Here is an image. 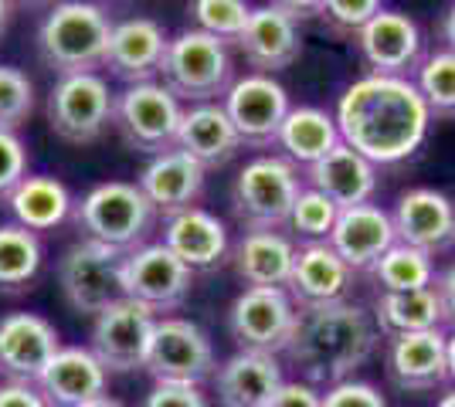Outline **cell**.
I'll list each match as a JSON object with an SVG mask.
<instances>
[{"label":"cell","mask_w":455,"mask_h":407,"mask_svg":"<svg viewBox=\"0 0 455 407\" xmlns=\"http://www.w3.org/2000/svg\"><path fill=\"white\" fill-rule=\"evenodd\" d=\"M340 143L357 150L374 167H398L428 139L432 113L411 78L363 75L343 89L337 102Z\"/></svg>","instance_id":"obj_1"},{"label":"cell","mask_w":455,"mask_h":407,"mask_svg":"<svg viewBox=\"0 0 455 407\" xmlns=\"http://www.w3.org/2000/svg\"><path fill=\"white\" fill-rule=\"evenodd\" d=\"M378 323L357 302H330L296 312V326L285 343V360L306 377V384H343L374 356Z\"/></svg>","instance_id":"obj_2"},{"label":"cell","mask_w":455,"mask_h":407,"mask_svg":"<svg viewBox=\"0 0 455 407\" xmlns=\"http://www.w3.org/2000/svg\"><path fill=\"white\" fill-rule=\"evenodd\" d=\"M113 35V18L99 4L68 0L52 7L38 27V51L61 75H95L102 68Z\"/></svg>","instance_id":"obj_3"},{"label":"cell","mask_w":455,"mask_h":407,"mask_svg":"<svg viewBox=\"0 0 455 407\" xmlns=\"http://www.w3.org/2000/svg\"><path fill=\"white\" fill-rule=\"evenodd\" d=\"M160 85L177 102L184 98L190 106H204L225 96L231 89V55L228 44L211 38L197 27H188L167 41V51L160 61Z\"/></svg>","instance_id":"obj_4"},{"label":"cell","mask_w":455,"mask_h":407,"mask_svg":"<svg viewBox=\"0 0 455 407\" xmlns=\"http://www.w3.org/2000/svg\"><path fill=\"white\" fill-rule=\"evenodd\" d=\"M153 204L147 194L126 184V180H109L99 184L76 204V224L99 245H109L116 252L130 254L143 248V238L153 228Z\"/></svg>","instance_id":"obj_5"},{"label":"cell","mask_w":455,"mask_h":407,"mask_svg":"<svg viewBox=\"0 0 455 407\" xmlns=\"http://www.w3.org/2000/svg\"><path fill=\"white\" fill-rule=\"evenodd\" d=\"M303 191L299 167L285 156H255L242 167L231 187L235 217L248 231H279Z\"/></svg>","instance_id":"obj_6"},{"label":"cell","mask_w":455,"mask_h":407,"mask_svg":"<svg viewBox=\"0 0 455 407\" xmlns=\"http://www.w3.org/2000/svg\"><path fill=\"white\" fill-rule=\"evenodd\" d=\"M123 252L99 245L92 238L76 241L58 262V286L68 306L95 319L106 306L123 299Z\"/></svg>","instance_id":"obj_7"},{"label":"cell","mask_w":455,"mask_h":407,"mask_svg":"<svg viewBox=\"0 0 455 407\" xmlns=\"http://www.w3.org/2000/svg\"><path fill=\"white\" fill-rule=\"evenodd\" d=\"M180 119H184L180 102L160 82L130 85L123 96L116 98V129L140 153L160 156L177 150Z\"/></svg>","instance_id":"obj_8"},{"label":"cell","mask_w":455,"mask_h":407,"mask_svg":"<svg viewBox=\"0 0 455 407\" xmlns=\"http://www.w3.org/2000/svg\"><path fill=\"white\" fill-rule=\"evenodd\" d=\"M116 116V96L102 75H61L48 92V126L65 143H92Z\"/></svg>","instance_id":"obj_9"},{"label":"cell","mask_w":455,"mask_h":407,"mask_svg":"<svg viewBox=\"0 0 455 407\" xmlns=\"http://www.w3.org/2000/svg\"><path fill=\"white\" fill-rule=\"evenodd\" d=\"M143 370L150 373L156 384H194L214 377V347L211 336L190 319H156L147 349Z\"/></svg>","instance_id":"obj_10"},{"label":"cell","mask_w":455,"mask_h":407,"mask_svg":"<svg viewBox=\"0 0 455 407\" xmlns=\"http://www.w3.org/2000/svg\"><path fill=\"white\" fill-rule=\"evenodd\" d=\"M153 326H156V312L126 299V295L116 299L113 306H106L92 323L95 360L106 367V373L143 370Z\"/></svg>","instance_id":"obj_11"},{"label":"cell","mask_w":455,"mask_h":407,"mask_svg":"<svg viewBox=\"0 0 455 407\" xmlns=\"http://www.w3.org/2000/svg\"><path fill=\"white\" fill-rule=\"evenodd\" d=\"M194 271L164 241L143 245L123 258V295L150 312H171L190 295Z\"/></svg>","instance_id":"obj_12"},{"label":"cell","mask_w":455,"mask_h":407,"mask_svg":"<svg viewBox=\"0 0 455 407\" xmlns=\"http://www.w3.org/2000/svg\"><path fill=\"white\" fill-rule=\"evenodd\" d=\"M296 302L285 289H245L228 312V326L235 343L248 353H283L292 326H296Z\"/></svg>","instance_id":"obj_13"},{"label":"cell","mask_w":455,"mask_h":407,"mask_svg":"<svg viewBox=\"0 0 455 407\" xmlns=\"http://www.w3.org/2000/svg\"><path fill=\"white\" fill-rule=\"evenodd\" d=\"M225 113L242 139V146H272L279 139L285 116H289V92L272 75L235 78L225 92Z\"/></svg>","instance_id":"obj_14"},{"label":"cell","mask_w":455,"mask_h":407,"mask_svg":"<svg viewBox=\"0 0 455 407\" xmlns=\"http://www.w3.org/2000/svg\"><path fill=\"white\" fill-rule=\"evenodd\" d=\"M58 349V330L38 312H11L0 319V373L7 380L35 384Z\"/></svg>","instance_id":"obj_15"},{"label":"cell","mask_w":455,"mask_h":407,"mask_svg":"<svg viewBox=\"0 0 455 407\" xmlns=\"http://www.w3.org/2000/svg\"><path fill=\"white\" fill-rule=\"evenodd\" d=\"M401 245L425 254H442L455 248V200L435 187H415L398 197L391 214Z\"/></svg>","instance_id":"obj_16"},{"label":"cell","mask_w":455,"mask_h":407,"mask_svg":"<svg viewBox=\"0 0 455 407\" xmlns=\"http://www.w3.org/2000/svg\"><path fill=\"white\" fill-rule=\"evenodd\" d=\"M357 48L371 75L411 78V72H418L421 65V31L401 11L380 7L378 18L357 35Z\"/></svg>","instance_id":"obj_17"},{"label":"cell","mask_w":455,"mask_h":407,"mask_svg":"<svg viewBox=\"0 0 455 407\" xmlns=\"http://www.w3.org/2000/svg\"><path fill=\"white\" fill-rule=\"evenodd\" d=\"M387 377L398 390L408 394H428L449 380V347L445 333H404L387 340L384 353Z\"/></svg>","instance_id":"obj_18"},{"label":"cell","mask_w":455,"mask_h":407,"mask_svg":"<svg viewBox=\"0 0 455 407\" xmlns=\"http://www.w3.org/2000/svg\"><path fill=\"white\" fill-rule=\"evenodd\" d=\"M326 245L340 254V262L350 271H371L384 258L387 248L398 245V234H395L391 214L384 207L357 204V207L340 211Z\"/></svg>","instance_id":"obj_19"},{"label":"cell","mask_w":455,"mask_h":407,"mask_svg":"<svg viewBox=\"0 0 455 407\" xmlns=\"http://www.w3.org/2000/svg\"><path fill=\"white\" fill-rule=\"evenodd\" d=\"M235 44L255 68V75H275L303 55V31L275 4H266V7H251V18Z\"/></svg>","instance_id":"obj_20"},{"label":"cell","mask_w":455,"mask_h":407,"mask_svg":"<svg viewBox=\"0 0 455 407\" xmlns=\"http://www.w3.org/2000/svg\"><path fill=\"white\" fill-rule=\"evenodd\" d=\"M167 31L153 18H126L113 24L109 35V48H106V61L102 68H109L116 78L130 82V85H143L160 75V61L167 51Z\"/></svg>","instance_id":"obj_21"},{"label":"cell","mask_w":455,"mask_h":407,"mask_svg":"<svg viewBox=\"0 0 455 407\" xmlns=\"http://www.w3.org/2000/svg\"><path fill=\"white\" fill-rule=\"evenodd\" d=\"M350 282H354V271L343 265L340 254L326 241H316V245L296 248V262H292L285 292L296 302V309H316V306H330V302H347Z\"/></svg>","instance_id":"obj_22"},{"label":"cell","mask_w":455,"mask_h":407,"mask_svg":"<svg viewBox=\"0 0 455 407\" xmlns=\"http://www.w3.org/2000/svg\"><path fill=\"white\" fill-rule=\"evenodd\" d=\"M106 367L95 360L92 349L61 347L55 360L41 370L35 387L52 407H89L106 397Z\"/></svg>","instance_id":"obj_23"},{"label":"cell","mask_w":455,"mask_h":407,"mask_svg":"<svg viewBox=\"0 0 455 407\" xmlns=\"http://www.w3.org/2000/svg\"><path fill=\"white\" fill-rule=\"evenodd\" d=\"M204 180H208V170L197 160H190L180 150H171V153L153 156L143 167L136 187L147 194L153 211L171 217V214H180L197 204V197L204 194Z\"/></svg>","instance_id":"obj_24"},{"label":"cell","mask_w":455,"mask_h":407,"mask_svg":"<svg viewBox=\"0 0 455 407\" xmlns=\"http://www.w3.org/2000/svg\"><path fill=\"white\" fill-rule=\"evenodd\" d=\"M283 367L268 353L238 349L214 373V394L221 407H268L283 387Z\"/></svg>","instance_id":"obj_25"},{"label":"cell","mask_w":455,"mask_h":407,"mask_svg":"<svg viewBox=\"0 0 455 407\" xmlns=\"http://www.w3.org/2000/svg\"><path fill=\"white\" fill-rule=\"evenodd\" d=\"M306 180L313 191H320L340 211H347L357 204H371V197L378 191V167L363 160L357 150H350L347 143H337L320 163L306 170Z\"/></svg>","instance_id":"obj_26"},{"label":"cell","mask_w":455,"mask_h":407,"mask_svg":"<svg viewBox=\"0 0 455 407\" xmlns=\"http://www.w3.org/2000/svg\"><path fill=\"white\" fill-rule=\"evenodd\" d=\"M164 248H171L190 271H211L228 258V231L211 211L188 207L164 221Z\"/></svg>","instance_id":"obj_27"},{"label":"cell","mask_w":455,"mask_h":407,"mask_svg":"<svg viewBox=\"0 0 455 407\" xmlns=\"http://www.w3.org/2000/svg\"><path fill=\"white\" fill-rule=\"evenodd\" d=\"M296 262V245L283 231H245L231 252L235 275L245 289H285Z\"/></svg>","instance_id":"obj_28"},{"label":"cell","mask_w":455,"mask_h":407,"mask_svg":"<svg viewBox=\"0 0 455 407\" xmlns=\"http://www.w3.org/2000/svg\"><path fill=\"white\" fill-rule=\"evenodd\" d=\"M177 150L197 160L204 170L208 167H225L231 156L242 150V139L235 133L231 119H228L221 102H204V106H190L180 119V133H177Z\"/></svg>","instance_id":"obj_29"},{"label":"cell","mask_w":455,"mask_h":407,"mask_svg":"<svg viewBox=\"0 0 455 407\" xmlns=\"http://www.w3.org/2000/svg\"><path fill=\"white\" fill-rule=\"evenodd\" d=\"M275 143L283 146V153L289 163H296V167H306V170H309L313 163H320L323 156L340 143L337 119L330 116L326 109H316V106L289 109V116H285Z\"/></svg>","instance_id":"obj_30"},{"label":"cell","mask_w":455,"mask_h":407,"mask_svg":"<svg viewBox=\"0 0 455 407\" xmlns=\"http://www.w3.org/2000/svg\"><path fill=\"white\" fill-rule=\"evenodd\" d=\"M7 207L24 231H52L72 214V194L55 176H24L14 194L7 197Z\"/></svg>","instance_id":"obj_31"},{"label":"cell","mask_w":455,"mask_h":407,"mask_svg":"<svg viewBox=\"0 0 455 407\" xmlns=\"http://www.w3.org/2000/svg\"><path fill=\"white\" fill-rule=\"evenodd\" d=\"M374 323L387 340L404 333H432L442 330L445 309L435 286L418 292H380L374 302Z\"/></svg>","instance_id":"obj_32"},{"label":"cell","mask_w":455,"mask_h":407,"mask_svg":"<svg viewBox=\"0 0 455 407\" xmlns=\"http://www.w3.org/2000/svg\"><path fill=\"white\" fill-rule=\"evenodd\" d=\"M41 269L38 234L24 231L20 224L0 228V292H24Z\"/></svg>","instance_id":"obj_33"},{"label":"cell","mask_w":455,"mask_h":407,"mask_svg":"<svg viewBox=\"0 0 455 407\" xmlns=\"http://www.w3.org/2000/svg\"><path fill=\"white\" fill-rule=\"evenodd\" d=\"M371 275L378 278L380 292H418L435 286V262L432 254L408 248V245H395L387 248L384 258L371 269Z\"/></svg>","instance_id":"obj_34"},{"label":"cell","mask_w":455,"mask_h":407,"mask_svg":"<svg viewBox=\"0 0 455 407\" xmlns=\"http://www.w3.org/2000/svg\"><path fill=\"white\" fill-rule=\"evenodd\" d=\"M415 89L425 98L432 119H455V55L445 48L432 51L428 59H421L415 72Z\"/></svg>","instance_id":"obj_35"},{"label":"cell","mask_w":455,"mask_h":407,"mask_svg":"<svg viewBox=\"0 0 455 407\" xmlns=\"http://www.w3.org/2000/svg\"><path fill=\"white\" fill-rule=\"evenodd\" d=\"M337 217H340V207L330 197H323L313 187H303L299 197H296V204H292V211H289L285 228L296 238H306L309 245H316V241H330Z\"/></svg>","instance_id":"obj_36"},{"label":"cell","mask_w":455,"mask_h":407,"mask_svg":"<svg viewBox=\"0 0 455 407\" xmlns=\"http://www.w3.org/2000/svg\"><path fill=\"white\" fill-rule=\"evenodd\" d=\"M380 14L378 0H320L316 18L337 41H357L363 27Z\"/></svg>","instance_id":"obj_37"},{"label":"cell","mask_w":455,"mask_h":407,"mask_svg":"<svg viewBox=\"0 0 455 407\" xmlns=\"http://www.w3.org/2000/svg\"><path fill=\"white\" fill-rule=\"evenodd\" d=\"M190 14L197 20V31L228 44V41L242 38L248 18H251V7L242 0H197L190 7Z\"/></svg>","instance_id":"obj_38"},{"label":"cell","mask_w":455,"mask_h":407,"mask_svg":"<svg viewBox=\"0 0 455 407\" xmlns=\"http://www.w3.org/2000/svg\"><path fill=\"white\" fill-rule=\"evenodd\" d=\"M35 113V85L14 65H0V129L14 133Z\"/></svg>","instance_id":"obj_39"},{"label":"cell","mask_w":455,"mask_h":407,"mask_svg":"<svg viewBox=\"0 0 455 407\" xmlns=\"http://www.w3.org/2000/svg\"><path fill=\"white\" fill-rule=\"evenodd\" d=\"M24 176H28V150L20 136L0 129V200L14 194V187Z\"/></svg>","instance_id":"obj_40"},{"label":"cell","mask_w":455,"mask_h":407,"mask_svg":"<svg viewBox=\"0 0 455 407\" xmlns=\"http://www.w3.org/2000/svg\"><path fill=\"white\" fill-rule=\"evenodd\" d=\"M320 407H387V401L367 380H343V384L326 387Z\"/></svg>","instance_id":"obj_41"},{"label":"cell","mask_w":455,"mask_h":407,"mask_svg":"<svg viewBox=\"0 0 455 407\" xmlns=\"http://www.w3.org/2000/svg\"><path fill=\"white\" fill-rule=\"evenodd\" d=\"M140 407H211L201 387L194 384H153Z\"/></svg>","instance_id":"obj_42"},{"label":"cell","mask_w":455,"mask_h":407,"mask_svg":"<svg viewBox=\"0 0 455 407\" xmlns=\"http://www.w3.org/2000/svg\"><path fill=\"white\" fill-rule=\"evenodd\" d=\"M320 401L323 394H316L313 384H306V380H285L268 407H320Z\"/></svg>","instance_id":"obj_43"},{"label":"cell","mask_w":455,"mask_h":407,"mask_svg":"<svg viewBox=\"0 0 455 407\" xmlns=\"http://www.w3.org/2000/svg\"><path fill=\"white\" fill-rule=\"evenodd\" d=\"M0 407H52V404L41 397V390L35 384H14V380H7V384H0Z\"/></svg>","instance_id":"obj_44"},{"label":"cell","mask_w":455,"mask_h":407,"mask_svg":"<svg viewBox=\"0 0 455 407\" xmlns=\"http://www.w3.org/2000/svg\"><path fill=\"white\" fill-rule=\"evenodd\" d=\"M435 292L442 299V309H445V323L455 326V262L442 275H435Z\"/></svg>","instance_id":"obj_45"},{"label":"cell","mask_w":455,"mask_h":407,"mask_svg":"<svg viewBox=\"0 0 455 407\" xmlns=\"http://www.w3.org/2000/svg\"><path fill=\"white\" fill-rule=\"evenodd\" d=\"M442 41H445V51L455 55V4L442 14Z\"/></svg>","instance_id":"obj_46"},{"label":"cell","mask_w":455,"mask_h":407,"mask_svg":"<svg viewBox=\"0 0 455 407\" xmlns=\"http://www.w3.org/2000/svg\"><path fill=\"white\" fill-rule=\"evenodd\" d=\"M445 347H449V380L455 384V326H452V333L445 336Z\"/></svg>","instance_id":"obj_47"},{"label":"cell","mask_w":455,"mask_h":407,"mask_svg":"<svg viewBox=\"0 0 455 407\" xmlns=\"http://www.w3.org/2000/svg\"><path fill=\"white\" fill-rule=\"evenodd\" d=\"M7 24H11V4H4V0H0V38H4Z\"/></svg>","instance_id":"obj_48"},{"label":"cell","mask_w":455,"mask_h":407,"mask_svg":"<svg viewBox=\"0 0 455 407\" xmlns=\"http://www.w3.org/2000/svg\"><path fill=\"white\" fill-rule=\"evenodd\" d=\"M89 407H123V404H119V401H113V397L106 394V397H99V401H92Z\"/></svg>","instance_id":"obj_49"},{"label":"cell","mask_w":455,"mask_h":407,"mask_svg":"<svg viewBox=\"0 0 455 407\" xmlns=\"http://www.w3.org/2000/svg\"><path fill=\"white\" fill-rule=\"evenodd\" d=\"M435 407H455V387L449 390V394H442V401H438Z\"/></svg>","instance_id":"obj_50"}]
</instances>
